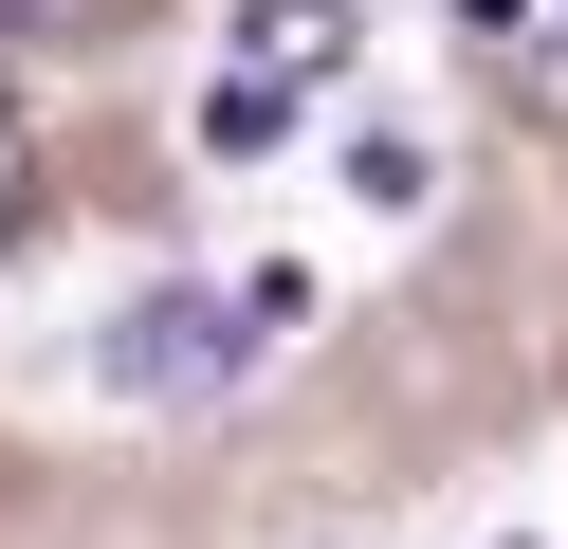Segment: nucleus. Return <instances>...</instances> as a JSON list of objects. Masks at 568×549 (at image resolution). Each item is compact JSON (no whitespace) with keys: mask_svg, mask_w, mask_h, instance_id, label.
<instances>
[{"mask_svg":"<svg viewBox=\"0 0 568 549\" xmlns=\"http://www.w3.org/2000/svg\"><path fill=\"white\" fill-rule=\"evenodd\" d=\"M92 385H111V403H148V421H202V403H239V385H257V329H239V293L165 275V293H129V312L92 329Z\"/></svg>","mask_w":568,"mask_h":549,"instance_id":"1","label":"nucleus"},{"mask_svg":"<svg viewBox=\"0 0 568 549\" xmlns=\"http://www.w3.org/2000/svg\"><path fill=\"white\" fill-rule=\"evenodd\" d=\"M221 73H275V92H331L348 73V0H239V55Z\"/></svg>","mask_w":568,"mask_h":549,"instance_id":"2","label":"nucleus"},{"mask_svg":"<svg viewBox=\"0 0 568 549\" xmlns=\"http://www.w3.org/2000/svg\"><path fill=\"white\" fill-rule=\"evenodd\" d=\"M348 202H367V220H422V202H440V146H422V129H348Z\"/></svg>","mask_w":568,"mask_h":549,"instance_id":"3","label":"nucleus"},{"mask_svg":"<svg viewBox=\"0 0 568 549\" xmlns=\"http://www.w3.org/2000/svg\"><path fill=\"white\" fill-rule=\"evenodd\" d=\"M275 129H294V92H275V73H202V146H221V165H257Z\"/></svg>","mask_w":568,"mask_h":549,"instance_id":"4","label":"nucleus"},{"mask_svg":"<svg viewBox=\"0 0 568 549\" xmlns=\"http://www.w3.org/2000/svg\"><path fill=\"white\" fill-rule=\"evenodd\" d=\"M19 183H38V146H19V110H0V238H19Z\"/></svg>","mask_w":568,"mask_h":549,"instance_id":"5","label":"nucleus"}]
</instances>
